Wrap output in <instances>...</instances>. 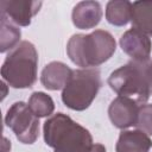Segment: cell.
Returning <instances> with one entry per match:
<instances>
[{"mask_svg": "<svg viewBox=\"0 0 152 152\" xmlns=\"http://www.w3.org/2000/svg\"><path fill=\"white\" fill-rule=\"evenodd\" d=\"M44 141L53 152H107L102 144H95L90 132L69 115L57 113L45 120Z\"/></svg>", "mask_w": 152, "mask_h": 152, "instance_id": "obj_1", "label": "cell"}, {"mask_svg": "<svg viewBox=\"0 0 152 152\" xmlns=\"http://www.w3.org/2000/svg\"><path fill=\"white\" fill-rule=\"evenodd\" d=\"M107 82L119 96L129 97L138 104H145L151 96L145 76L144 62L131 61L115 69L109 75Z\"/></svg>", "mask_w": 152, "mask_h": 152, "instance_id": "obj_5", "label": "cell"}, {"mask_svg": "<svg viewBox=\"0 0 152 152\" xmlns=\"http://www.w3.org/2000/svg\"><path fill=\"white\" fill-rule=\"evenodd\" d=\"M101 84V75L97 69L74 70L69 82L62 90V101L72 110H84L95 100Z\"/></svg>", "mask_w": 152, "mask_h": 152, "instance_id": "obj_4", "label": "cell"}, {"mask_svg": "<svg viewBox=\"0 0 152 152\" xmlns=\"http://www.w3.org/2000/svg\"><path fill=\"white\" fill-rule=\"evenodd\" d=\"M28 108L31 112L38 118H46L50 116L55 110V103L50 95L43 91H34L31 94L28 102Z\"/></svg>", "mask_w": 152, "mask_h": 152, "instance_id": "obj_16", "label": "cell"}, {"mask_svg": "<svg viewBox=\"0 0 152 152\" xmlns=\"http://www.w3.org/2000/svg\"><path fill=\"white\" fill-rule=\"evenodd\" d=\"M10 150H11V141H8V139L4 137V139H2V150H1V152H10Z\"/></svg>", "mask_w": 152, "mask_h": 152, "instance_id": "obj_19", "label": "cell"}, {"mask_svg": "<svg viewBox=\"0 0 152 152\" xmlns=\"http://www.w3.org/2000/svg\"><path fill=\"white\" fill-rule=\"evenodd\" d=\"M102 19V7L97 1H80L75 5L71 20L72 24L80 30L94 28Z\"/></svg>", "mask_w": 152, "mask_h": 152, "instance_id": "obj_10", "label": "cell"}, {"mask_svg": "<svg viewBox=\"0 0 152 152\" xmlns=\"http://www.w3.org/2000/svg\"><path fill=\"white\" fill-rule=\"evenodd\" d=\"M121 50L134 62L150 61L152 43L147 34L132 27L127 30L120 38Z\"/></svg>", "mask_w": 152, "mask_h": 152, "instance_id": "obj_7", "label": "cell"}, {"mask_svg": "<svg viewBox=\"0 0 152 152\" xmlns=\"http://www.w3.org/2000/svg\"><path fill=\"white\" fill-rule=\"evenodd\" d=\"M115 50L114 37L104 30H95L89 34H74L66 44L68 57L82 69L101 65L113 56Z\"/></svg>", "mask_w": 152, "mask_h": 152, "instance_id": "obj_2", "label": "cell"}, {"mask_svg": "<svg viewBox=\"0 0 152 152\" xmlns=\"http://www.w3.org/2000/svg\"><path fill=\"white\" fill-rule=\"evenodd\" d=\"M152 140L140 129L122 131L115 145V152H150Z\"/></svg>", "mask_w": 152, "mask_h": 152, "instance_id": "obj_12", "label": "cell"}, {"mask_svg": "<svg viewBox=\"0 0 152 152\" xmlns=\"http://www.w3.org/2000/svg\"><path fill=\"white\" fill-rule=\"evenodd\" d=\"M132 27L152 36V1H134L131 11Z\"/></svg>", "mask_w": 152, "mask_h": 152, "instance_id": "obj_13", "label": "cell"}, {"mask_svg": "<svg viewBox=\"0 0 152 152\" xmlns=\"http://www.w3.org/2000/svg\"><path fill=\"white\" fill-rule=\"evenodd\" d=\"M74 70L65 63L53 61L46 64L40 74V82L48 90H63L69 82Z\"/></svg>", "mask_w": 152, "mask_h": 152, "instance_id": "obj_11", "label": "cell"}, {"mask_svg": "<svg viewBox=\"0 0 152 152\" xmlns=\"http://www.w3.org/2000/svg\"><path fill=\"white\" fill-rule=\"evenodd\" d=\"M43 2L28 0H2L0 1L1 15L19 26H28L31 19L36 15Z\"/></svg>", "mask_w": 152, "mask_h": 152, "instance_id": "obj_8", "label": "cell"}, {"mask_svg": "<svg viewBox=\"0 0 152 152\" xmlns=\"http://www.w3.org/2000/svg\"><path fill=\"white\" fill-rule=\"evenodd\" d=\"M144 69H145V76H146L148 89H150V95H152V61L144 62Z\"/></svg>", "mask_w": 152, "mask_h": 152, "instance_id": "obj_18", "label": "cell"}, {"mask_svg": "<svg viewBox=\"0 0 152 152\" xmlns=\"http://www.w3.org/2000/svg\"><path fill=\"white\" fill-rule=\"evenodd\" d=\"M6 126L23 144H33L39 135V119L31 112L27 103L14 102L5 115Z\"/></svg>", "mask_w": 152, "mask_h": 152, "instance_id": "obj_6", "label": "cell"}, {"mask_svg": "<svg viewBox=\"0 0 152 152\" xmlns=\"http://www.w3.org/2000/svg\"><path fill=\"white\" fill-rule=\"evenodd\" d=\"M137 129L152 135V104H141L138 112V119L135 122Z\"/></svg>", "mask_w": 152, "mask_h": 152, "instance_id": "obj_17", "label": "cell"}, {"mask_svg": "<svg viewBox=\"0 0 152 152\" xmlns=\"http://www.w3.org/2000/svg\"><path fill=\"white\" fill-rule=\"evenodd\" d=\"M138 112V103L126 96H116L108 107L109 120L119 129H126L131 126H135Z\"/></svg>", "mask_w": 152, "mask_h": 152, "instance_id": "obj_9", "label": "cell"}, {"mask_svg": "<svg viewBox=\"0 0 152 152\" xmlns=\"http://www.w3.org/2000/svg\"><path fill=\"white\" fill-rule=\"evenodd\" d=\"M132 2L125 0H112L106 5V19L114 26H125L131 21Z\"/></svg>", "mask_w": 152, "mask_h": 152, "instance_id": "obj_14", "label": "cell"}, {"mask_svg": "<svg viewBox=\"0 0 152 152\" xmlns=\"http://www.w3.org/2000/svg\"><path fill=\"white\" fill-rule=\"evenodd\" d=\"M37 68L36 46L28 40H23L6 56L1 66V77L12 88H31L37 81Z\"/></svg>", "mask_w": 152, "mask_h": 152, "instance_id": "obj_3", "label": "cell"}, {"mask_svg": "<svg viewBox=\"0 0 152 152\" xmlns=\"http://www.w3.org/2000/svg\"><path fill=\"white\" fill-rule=\"evenodd\" d=\"M1 24H0V52L5 53L6 51L13 50L20 42L21 32L18 25L8 20L6 17L1 15Z\"/></svg>", "mask_w": 152, "mask_h": 152, "instance_id": "obj_15", "label": "cell"}]
</instances>
